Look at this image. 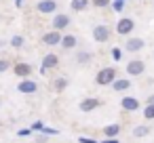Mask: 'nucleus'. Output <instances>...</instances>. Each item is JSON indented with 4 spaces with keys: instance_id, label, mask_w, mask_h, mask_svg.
<instances>
[{
    "instance_id": "dca6fc26",
    "label": "nucleus",
    "mask_w": 154,
    "mask_h": 143,
    "mask_svg": "<svg viewBox=\"0 0 154 143\" xmlns=\"http://www.w3.org/2000/svg\"><path fill=\"white\" fill-rule=\"evenodd\" d=\"M91 4V0H70V9L74 13H85Z\"/></svg>"
},
{
    "instance_id": "c85d7f7f",
    "label": "nucleus",
    "mask_w": 154,
    "mask_h": 143,
    "mask_svg": "<svg viewBox=\"0 0 154 143\" xmlns=\"http://www.w3.org/2000/svg\"><path fill=\"white\" fill-rule=\"evenodd\" d=\"M32 133H34L32 128H21V130H17V135H19V137H30Z\"/></svg>"
},
{
    "instance_id": "2f4dec72",
    "label": "nucleus",
    "mask_w": 154,
    "mask_h": 143,
    "mask_svg": "<svg viewBox=\"0 0 154 143\" xmlns=\"http://www.w3.org/2000/svg\"><path fill=\"white\" fill-rule=\"evenodd\" d=\"M146 103H154V95H148L146 97Z\"/></svg>"
},
{
    "instance_id": "f3484780",
    "label": "nucleus",
    "mask_w": 154,
    "mask_h": 143,
    "mask_svg": "<svg viewBox=\"0 0 154 143\" xmlns=\"http://www.w3.org/2000/svg\"><path fill=\"white\" fill-rule=\"evenodd\" d=\"M91 59H93V53H91V51H78V53H76V61H78L80 65L91 63Z\"/></svg>"
},
{
    "instance_id": "cd10ccee",
    "label": "nucleus",
    "mask_w": 154,
    "mask_h": 143,
    "mask_svg": "<svg viewBox=\"0 0 154 143\" xmlns=\"http://www.w3.org/2000/svg\"><path fill=\"white\" fill-rule=\"evenodd\" d=\"M40 133H45V135H53V137H55V135H59V130H57V128H49V126H45Z\"/></svg>"
},
{
    "instance_id": "2eb2a0df",
    "label": "nucleus",
    "mask_w": 154,
    "mask_h": 143,
    "mask_svg": "<svg viewBox=\"0 0 154 143\" xmlns=\"http://www.w3.org/2000/svg\"><path fill=\"white\" fill-rule=\"evenodd\" d=\"M61 46H63L66 51H74V49L78 46V38H76L74 34H63V38H61Z\"/></svg>"
},
{
    "instance_id": "ddd939ff",
    "label": "nucleus",
    "mask_w": 154,
    "mask_h": 143,
    "mask_svg": "<svg viewBox=\"0 0 154 143\" xmlns=\"http://www.w3.org/2000/svg\"><path fill=\"white\" fill-rule=\"evenodd\" d=\"M57 65H59V57H57L55 53H49V55H45V57H42L40 72H42V74H47V70H53V67H57Z\"/></svg>"
},
{
    "instance_id": "a211bd4d",
    "label": "nucleus",
    "mask_w": 154,
    "mask_h": 143,
    "mask_svg": "<svg viewBox=\"0 0 154 143\" xmlns=\"http://www.w3.org/2000/svg\"><path fill=\"white\" fill-rule=\"evenodd\" d=\"M118 133H120V124H118V122L103 126V137H118Z\"/></svg>"
},
{
    "instance_id": "bb28decb",
    "label": "nucleus",
    "mask_w": 154,
    "mask_h": 143,
    "mask_svg": "<svg viewBox=\"0 0 154 143\" xmlns=\"http://www.w3.org/2000/svg\"><path fill=\"white\" fill-rule=\"evenodd\" d=\"M30 128H32V130H34V133H40V130H42V128H45V124H42V122H40V120H36V122H32V126H30Z\"/></svg>"
},
{
    "instance_id": "7ed1b4c3",
    "label": "nucleus",
    "mask_w": 154,
    "mask_h": 143,
    "mask_svg": "<svg viewBox=\"0 0 154 143\" xmlns=\"http://www.w3.org/2000/svg\"><path fill=\"white\" fill-rule=\"evenodd\" d=\"M125 70H127V76L137 78V76H141V74L146 72V63H143V59H131Z\"/></svg>"
},
{
    "instance_id": "b1692460",
    "label": "nucleus",
    "mask_w": 154,
    "mask_h": 143,
    "mask_svg": "<svg viewBox=\"0 0 154 143\" xmlns=\"http://www.w3.org/2000/svg\"><path fill=\"white\" fill-rule=\"evenodd\" d=\"M91 4L97 7V9H106V7L112 4V0H91Z\"/></svg>"
},
{
    "instance_id": "5701e85b",
    "label": "nucleus",
    "mask_w": 154,
    "mask_h": 143,
    "mask_svg": "<svg viewBox=\"0 0 154 143\" xmlns=\"http://www.w3.org/2000/svg\"><path fill=\"white\" fill-rule=\"evenodd\" d=\"M9 70H13V63H11V59L2 57V59H0V74H5V72H9Z\"/></svg>"
},
{
    "instance_id": "c9c22d12",
    "label": "nucleus",
    "mask_w": 154,
    "mask_h": 143,
    "mask_svg": "<svg viewBox=\"0 0 154 143\" xmlns=\"http://www.w3.org/2000/svg\"><path fill=\"white\" fill-rule=\"evenodd\" d=\"M0 19H2V15H0Z\"/></svg>"
},
{
    "instance_id": "1a4fd4ad",
    "label": "nucleus",
    "mask_w": 154,
    "mask_h": 143,
    "mask_svg": "<svg viewBox=\"0 0 154 143\" xmlns=\"http://www.w3.org/2000/svg\"><path fill=\"white\" fill-rule=\"evenodd\" d=\"M36 11L42 13V15H55L57 2H55V0H38V2H36Z\"/></svg>"
},
{
    "instance_id": "f03ea898",
    "label": "nucleus",
    "mask_w": 154,
    "mask_h": 143,
    "mask_svg": "<svg viewBox=\"0 0 154 143\" xmlns=\"http://www.w3.org/2000/svg\"><path fill=\"white\" fill-rule=\"evenodd\" d=\"M133 30H135V21L131 17H120L116 21V34L118 36H131Z\"/></svg>"
},
{
    "instance_id": "393cba45",
    "label": "nucleus",
    "mask_w": 154,
    "mask_h": 143,
    "mask_svg": "<svg viewBox=\"0 0 154 143\" xmlns=\"http://www.w3.org/2000/svg\"><path fill=\"white\" fill-rule=\"evenodd\" d=\"M110 55H112V59H114V61H120V59H122V49L114 46V49L110 51Z\"/></svg>"
},
{
    "instance_id": "6e6552de",
    "label": "nucleus",
    "mask_w": 154,
    "mask_h": 143,
    "mask_svg": "<svg viewBox=\"0 0 154 143\" xmlns=\"http://www.w3.org/2000/svg\"><path fill=\"white\" fill-rule=\"evenodd\" d=\"M17 91H19L21 95H34V93L38 91V84H36V80H32V78H21L19 84H17Z\"/></svg>"
},
{
    "instance_id": "4468645a",
    "label": "nucleus",
    "mask_w": 154,
    "mask_h": 143,
    "mask_svg": "<svg viewBox=\"0 0 154 143\" xmlns=\"http://www.w3.org/2000/svg\"><path fill=\"white\" fill-rule=\"evenodd\" d=\"M112 88H114L116 93H127V91L131 88V78H116V80L112 82Z\"/></svg>"
},
{
    "instance_id": "a878e982",
    "label": "nucleus",
    "mask_w": 154,
    "mask_h": 143,
    "mask_svg": "<svg viewBox=\"0 0 154 143\" xmlns=\"http://www.w3.org/2000/svg\"><path fill=\"white\" fill-rule=\"evenodd\" d=\"M110 7H112V9H114L116 13H120V11L125 9V2H118V0H112V4H110Z\"/></svg>"
},
{
    "instance_id": "f704fd0d",
    "label": "nucleus",
    "mask_w": 154,
    "mask_h": 143,
    "mask_svg": "<svg viewBox=\"0 0 154 143\" xmlns=\"http://www.w3.org/2000/svg\"><path fill=\"white\" fill-rule=\"evenodd\" d=\"M118 2H127V0H118Z\"/></svg>"
},
{
    "instance_id": "9d476101",
    "label": "nucleus",
    "mask_w": 154,
    "mask_h": 143,
    "mask_svg": "<svg viewBox=\"0 0 154 143\" xmlns=\"http://www.w3.org/2000/svg\"><path fill=\"white\" fill-rule=\"evenodd\" d=\"M13 72H15L17 78H30L32 72H34V67H32L28 61H17V63L13 65Z\"/></svg>"
},
{
    "instance_id": "7c9ffc66",
    "label": "nucleus",
    "mask_w": 154,
    "mask_h": 143,
    "mask_svg": "<svg viewBox=\"0 0 154 143\" xmlns=\"http://www.w3.org/2000/svg\"><path fill=\"white\" fill-rule=\"evenodd\" d=\"M99 143H120V141H118V137H103Z\"/></svg>"
},
{
    "instance_id": "c756f323",
    "label": "nucleus",
    "mask_w": 154,
    "mask_h": 143,
    "mask_svg": "<svg viewBox=\"0 0 154 143\" xmlns=\"http://www.w3.org/2000/svg\"><path fill=\"white\" fill-rule=\"evenodd\" d=\"M78 143H99V141H95V139H91V137H78Z\"/></svg>"
},
{
    "instance_id": "20e7f679",
    "label": "nucleus",
    "mask_w": 154,
    "mask_h": 143,
    "mask_svg": "<svg viewBox=\"0 0 154 143\" xmlns=\"http://www.w3.org/2000/svg\"><path fill=\"white\" fill-rule=\"evenodd\" d=\"M110 38H112V30H110L108 25L101 23V25H95V28H93V40H95V42L103 44V42H108Z\"/></svg>"
},
{
    "instance_id": "412c9836",
    "label": "nucleus",
    "mask_w": 154,
    "mask_h": 143,
    "mask_svg": "<svg viewBox=\"0 0 154 143\" xmlns=\"http://www.w3.org/2000/svg\"><path fill=\"white\" fill-rule=\"evenodd\" d=\"M53 86H55V91H57V93H61V91L68 86V78H66V76H59V78H55Z\"/></svg>"
},
{
    "instance_id": "39448f33",
    "label": "nucleus",
    "mask_w": 154,
    "mask_h": 143,
    "mask_svg": "<svg viewBox=\"0 0 154 143\" xmlns=\"http://www.w3.org/2000/svg\"><path fill=\"white\" fill-rule=\"evenodd\" d=\"M70 23H72L70 15H66V13H55V15H53V21H51V28L63 32L66 28H70Z\"/></svg>"
},
{
    "instance_id": "0eeeda50",
    "label": "nucleus",
    "mask_w": 154,
    "mask_h": 143,
    "mask_svg": "<svg viewBox=\"0 0 154 143\" xmlns=\"http://www.w3.org/2000/svg\"><path fill=\"white\" fill-rule=\"evenodd\" d=\"M61 38H63V34L59 30H51V32L42 34V44H47V46H61Z\"/></svg>"
},
{
    "instance_id": "f8f14e48",
    "label": "nucleus",
    "mask_w": 154,
    "mask_h": 143,
    "mask_svg": "<svg viewBox=\"0 0 154 143\" xmlns=\"http://www.w3.org/2000/svg\"><path fill=\"white\" fill-rule=\"evenodd\" d=\"M120 107H122V112H137V109H139V101H137L133 95H122Z\"/></svg>"
},
{
    "instance_id": "f257e3e1",
    "label": "nucleus",
    "mask_w": 154,
    "mask_h": 143,
    "mask_svg": "<svg viewBox=\"0 0 154 143\" xmlns=\"http://www.w3.org/2000/svg\"><path fill=\"white\" fill-rule=\"evenodd\" d=\"M118 78V72H116V67H112V65H108V67H101L97 74H95V82L99 84V86H112V82Z\"/></svg>"
},
{
    "instance_id": "423d86ee",
    "label": "nucleus",
    "mask_w": 154,
    "mask_h": 143,
    "mask_svg": "<svg viewBox=\"0 0 154 143\" xmlns=\"http://www.w3.org/2000/svg\"><path fill=\"white\" fill-rule=\"evenodd\" d=\"M143 46H146V40H143V38H137V36H133V38H131V36H127V40H125V46H122V49H125L127 53H139Z\"/></svg>"
},
{
    "instance_id": "aec40b11",
    "label": "nucleus",
    "mask_w": 154,
    "mask_h": 143,
    "mask_svg": "<svg viewBox=\"0 0 154 143\" xmlns=\"http://www.w3.org/2000/svg\"><path fill=\"white\" fill-rule=\"evenodd\" d=\"M9 44H11L13 49H21V46L26 44V38H23L21 34H15V36H13V38L9 40Z\"/></svg>"
},
{
    "instance_id": "6ab92c4d",
    "label": "nucleus",
    "mask_w": 154,
    "mask_h": 143,
    "mask_svg": "<svg viewBox=\"0 0 154 143\" xmlns=\"http://www.w3.org/2000/svg\"><path fill=\"white\" fill-rule=\"evenodd\" d=\"M150 133H152V128H150L148 124H139V126L133 128V137H137V139H139V137H148Z\"/></svg>"
},
{
    "instance_id": "473e14b6",
    "label": "nucleus",
    "mask_w": 154,
    "mask_h": 143,
    "mask_svg": "<svg viewBox=\"0 0 154 143\" xmlns=\"http://www.w3.org/2000/svg\"><path fill=\"white\" fill-rule=\"evenodd\" d=\"M21 4H23V0H15V7H17V9H19Z\"/></svg>"
},
{
    "instance_id": "4be33fe9",
    "label": "nucleus",
    "mask_w": 154,
    "mask_h": 143,
    "mask_svg": "<svg viewBox=\"0 0 154 143\" xmlns=\"http://www.w3.org/2000/svg\"><path fill=\"white\" fill-rule=\"evenodd\" d=\"M143 118H146V120H154V103H146V107H143Z\"/></svg>"
},
{
    "instance_id": "9b49d317",
    "label": "nucleus",
    "mask_w": 154,
    "mask_h": 143,
    "mask_svg": "<svg viewBox=\"0 0 154 143\" xmlns=\"http://www.w3.org/2000/svg\"><path fill=\"white\" fill-rule=\"evenodd\" d=\"M101 105V99H97V97H85L82 101H80V112H85V114H89V112H95L97 107Z\"/></svg>"
},
{
    "instance_id": "72a5a7b5",
    "label": "nucleus",
    "mask_w": 154,
    "mask_h": 143,
    "mask_svg": "<svg viewBox=\"0 0 154 143\" xmlns=\"http://www.w3.org/2000/svg\"><path fill=\"white\" fill-rule=\"evenodd\" d=\"M2 46H5V40H2V38H0V49H2Z\"/></svg>"
}]
</instances>
